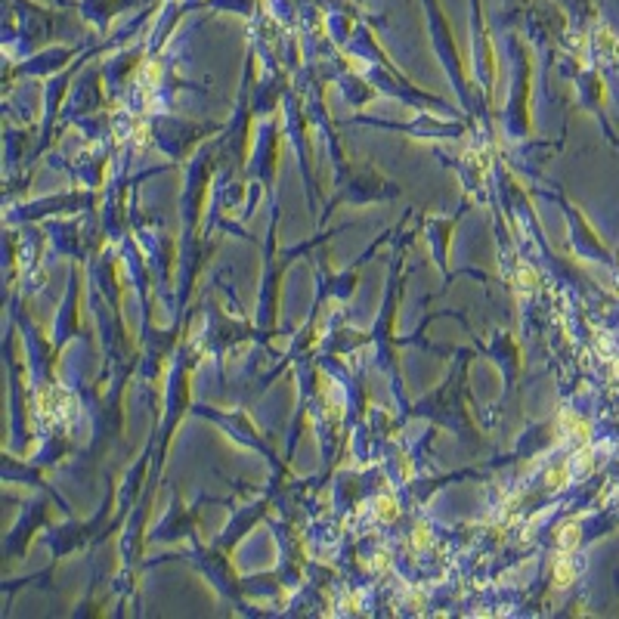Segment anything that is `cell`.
<instances>
[{"instance_id": "obj_1", "label": "cell", "mask_w": 619, "mask_h": 619, "mask_svg": "<svg viewBox=\"0 0 619 619\" xmlns=\"http://www.w3.org/2000/svg\"><path fill=\"white\" fill-rule=\"evenodd\" d=\"M576 576H579V563H576V557H569V551H563V557H557L554 563V585L569 588L576 582Z\"/></svg>"}, {"instance_id": "obj_2", "label": "cell", "mask_w": 619, "mask_h": 619, "mask_svg": "<svg viewBox=\"0 0 619 619\" xmlns=\"http://www.w3.org/2000/svg\"><path fill=\"white\" fill-rule=\"evenodd\" d=\"M579 542H582V526L576 523V520H569V523H563L561 530H557V548L561 551L573 554V551L579 548Z\"/></svg>"}, {"instance_id": "obj_3", "label": "cell", "mask_w": 619, "mask_h": 619, "mask_svg": "<svg viewBox=\"0 0 619 619\" xmlns=\"http://www.w3.org/2000/svg\"><path fill=\"white\" fill-rule=\"evenodd\" d=\"M569 468H573V477H585V474H591V468H594V452H591V446L582 443L579 449H576V455H573V461H569Z\"/></svg>"}, {"instance_id": "obj_4", "label": "cell", "mask_w": 619, "mask_h": 619, "mask_svg": "<svg viewBox=\"0 0 619 619\" xmlns=\"http://www.w3.org/2000/svg\"><path fill=\"white\" fill-rule=\"evenodd\" d=\"M569 477H573V468H569V461H563V464H557V468H551L548 474H545V483H548L551 489H554V486H567Z\"/></svg>"}, {"instance_id": "obj_5", "label": "cell", "mask_w": 619, "mask_h": 619, "mask_svg": "<svg viewBox=\"0 0 619 619\" xmlns=\"http://www.w3.org/2000/svg\"><path fill=\"white\" fill-rule=\"evenodd\" d=\"M375 514L384 520V523H390V520H396V514H400V508H396V499L393 495H381V499L375 501Z\"/></svg>"}, {"instance_id": "obj_6", "label": "cell", "mask_w": 619, "mask_h": 619, "mask_svg": "<svg viewBox=\"0 0 619 619\" xmlns=\"http://www.w3.org/2000/svg\"><path fill=\"white\" fill-rule=\"evenodd\" d=\"M158 80H161V65L158 62H149L146 65V90H152Z\"/></svg>"}, {"instance_id": "obj_7", "label": "cell", "mask_w": 619, "mask_h": 619, "mask_svg": "<svg viewBox=\"0 0 619 619\" xmlns=\"http://www.w3.org/2000/svg\"><path fill=\"white\" fill-rule=\"evenodd\" d=\"M415 545H418V548H424V545H427V526L424 523L415 530Z\"/></svg>"}]
</instances>
